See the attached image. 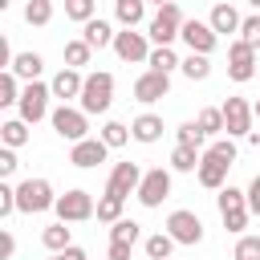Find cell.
Returning a JSON list of instances; mask_svg holds the SVG:
<instances>
[{
  "instance_id": "8fae6325",
  "label": "cell",
  "mask_w": 260,
  "mask_h": 260,
  "mask_svg": "<svg viewBox=\"0 0 260 260\" xmlns=\"http://www.w3.org/2000/svg\"><path fill=\"white\" fill-rule=\"evenodd\" d=\"M138 203L142 207H158L167 195H171V171H162V167H150L146 175H142V183H138Z\"/></svg>"
},
{
  "instance_id": "8992f818",
  "label": "cell",
  "mask_w": 260,
  "mask_h": 260,
  "mask_svg": "<svg viewBox=\"0 0 260 260\" xmlns=\"http://www.w3.org/2000/svg\"><path fill=\"white\" fill-rule=\"evenodd\" d=\"M49 118H53V130H57L65 142H81V138H89V134H85V130H89V114H85L81 106L73 110V106H65V102H61Z\"/></svg>"
},
{
  "instance_id": "d4e9b609",
  "label": "cell",
  "mask_w": 260,
  "mask_h": 260,
  "mask_svg": "<svg viewBox=\"0 0 260 260\" xmlns=\"http://www.w3.org/2000/svg\"><path fill=\"white\" fill-rule=\"evenodd\" d=\"M41 244H45L49 252H65V248H69V228H65V219L49 223V228L41 232Z\"/></svg>"
},
{
  "instance_id": "bcb514c9",
  "label": "cell",
  "mask_w": 260,
  "mask_h": 260,
  "mask_svg": "<svg viewBox=\"0 0 260 260\" xmlns=\"http://www.w3.org/2000/svg\"><path fill=\"white\" fill-rule=\"evenodd\" d=\"M12 252H16V240H12V232H0V256H4V260H12Z\"/></svg>"
},
{
  "instance_id": "f546056e",
  "label": "cell",
  "mask_w": 260,
  "mask_h": 260,
  "mask_svg": "<svg viewBox=\"0 0 260 260\" xmlns=\"http://www.w3.org/2000/svg\"><path fill=\"white\" fill-rule=\"evenodd\" d=\"M171 167H175V171H199V146H183V142H179V146L171 150Z\"/></svg>"
},
{
  "instance_id": "d6986e66",
  "label": "cell",
  "mask_w": 260,
  "mask_h": 260,
  "mask_svg": "<svg viewBox=\"0 0 260 260\" xmlns=\"http://www.w3.org/2000/svg\"><path fill=\"white\" fill-rule=\"evenodd\" d=\"M130 130H134V138H138V142H146V146H150V142H158V138H162V118H158V114H138V118L130 122Z\"/></svg>"
},
{
  "instance_id": "7a4b0ae2",
  "label": "cell",
  "mask_w": 260,
  "mask_h": 260,
  "mask_svg": "<svg viewBox=\"0 0 260 260\" xmlns=\"http://www.w3.org/2000/svg\"><path fill=\"white\" fill-rule=\"evenodd\" d=\"M77 102H81L85 114H106L110 102H114V73H89Z\"/></svg>"
},
{
  "instance_id": "ac0fdd59",
  "label": "cell",
  "mask_w": 260,
  "mask_h": 260,
  "mask_svg": "<svg viewBox=\"0 0 260 260\" xmlns=\"http://www.w3.org/2000/svg\"><path fill=\"white\" fill-rule=\"evenodd\" d=\"M114 37H118V32H114V28H110L102 16H93V20H85V24H81V41H89L93 49H106V45H114Z\"/></svg>"
},
{
  "instance_id": "52a82bcc",
  "label": "cell",
  "mask_w": 260,
  "mask_h": 260,
  "mask_svg": "<svg viewBox=\"0 0 260 260\" xmlns=\"http://www.w3.org/2000/svg\"><path fill=\"white\" fill-rule=\"evenodd\" d=\"M179 28H183V12H179V4L171 0V4H162V8L154 12V20L146 24V37H150L154 45H171V41L179 37Z\"/></svg>"
},
{
  "instance_id": "d590c367",
  "label": "cell",
  "mask_w": 260,
  "mask_h": 260,
  "mask_svg": "<svg viewBox=\"0 0 260 260\" xmlns=\"http://www.w3.org/2000/svg\"><path fill=\"white\" fill-rule=\"evenodd\" d=\"M20 102V89H16V73L4 69L0 73V106H16Z\"/></svg>"
},
{
  "instance_id": "ffe728a7",
  "label": "cell",
  "mask_w": 260,
  "mask_h": 260,
  "mask_svg": "<svg viewBox=\"0 0 260 260\" xmlns=\"http://www.w3.org/2000/svg\"><path fill=\"white\" fill-rule=\"evenodd\" d=\"M207 24H211L215 32H240V24H244V20H240V12H236L232 4H215Z\"/></svg>"
},
{
  "instance_id": "7bdbcfd3",
  "label": "cell",
  "mask_w": 260,
  "mask_h": 260,
  "mask_svg": "<svg viewBox=\"0 0 260 260\" xmlns=\"http://www.w3.org/2000/svg\"><path fill=\"white\" fill-rule=\"evenodd\" d=\"M16 167H20V162H16V150H12V146H4V150H0V179L16 175Z\"/></svg>"
},
{
  "instance_id": "cb8c5ba5",
  "label": "cell",
  "mask_w": 260,
  "mask_h": 260,
  "mask_svg": "<svg viewBox=\"0 0 260 260\" xmlns=\"http://www.w3.org/2000/svg\"><path fill=\"white\" fill-rule=\"evenodd\" d=\"M0 142L12 146V150L24 146V142H28V122H24V118H8V122L0 126Z\"/></svg>"
},
{
  "instance_id": "4316f807",
  "label": "cell",
  "mask_w": 260,
  "mask_h": 260,
  "mask_svg": "<svg viewBox=\"0 0 260 260\" xmlns=\"http://www.w3.org/2000/svg\"><path fill=\"white\" fill-rule=\"evenodd\" d=\"M146 65H150V69H158V73H171V69H175V65H183V61L175 57V49H171V45H154V49H150V57H146Z\"/></svg>"
},
{
  "instance_id": "d6a6232c",
  "label": "cell",
  "mask_w": 260,
  "mask_h": 260,
  "mask_svg": "<svg viewBox=\"0 0 260 260\" xmlns=\"http://www.w3.org/2000/svg\"><path fill=\"white\" fill-rule=\"evenodd\" d=\"M110 240L138 244V240H142V223H134V219H114V228H110Z\"/></svg>"
},
{
  "instance_id": "5bb4252c",
  "label": "cell",
  "mask_w": 260,
  "mask_h": 260,
  "mask_svg": "<svg viewBox=\"0 0 260 260\" xmlns=\"http://www.w3.org/2000/svg\"><path fill=\"white\" fill-rule=\"evenodd\" d=\"M167 89H171V73H158V69H146V73L134 81V98H138L142 106L167 98Z\"/></svg>"
},
{
  "instance_id": "c3c4849f",
  "label": "cell",
  "mask_w": 260,
  "mask_h": 260,
  "mask_svg": "<svg viewBox=\"0 0 260 260\" xmlns=\"http://www.w3.org/2000/svg\"><path fill=\"white\" fill-rule=\"evenodd\" d=\"M146 4H158V8H162V4H171V0H146Z\"/></svg>"
},
{
  "instance_id": "60d3db41",
  "label": "cell",
  "mask_w": 260,
  "mask_h": 260,
  "mask_svg": "<svg viewBox=\"0 0 260 260\" xmlns=\"http://www.w3.org/2000/svg\"><path fill=\"white\" fill-rule=\"evenodd\" d=\"M240 32H244L240 41H248L252 49H260V16H248V20L240 24Z\"/></svg>"
},
{
  "instance_id": "ab89813d",
  "label": "cell",
  "mask_w": 260,
  "mask_h": 260,
  "mask_svg": "<svg viewBox=\"0 0 260 260\" xmlns=\"http://www.w3.org/2000/svg\"><path fill=\"white\" fill-rule=\"evenodd\" d=\"M12 211H16V187L0 183V219H8Z\"/></svg>"
},
{
  "instance_id": "277c9868",
  "label": "cell",
  "mask_w": 260,
  "mask_h": 260,
  "mask_svg": "<svg viewBox=\"0 0 260 260\" xmlns=\"http://www.w3.org/2000/svg\"><path fill=\"white\" fill-rule=\"evenodd\" d=\"M53 211H57V219H65V223H85V219H93V215H98V207H93L89 191H81V187H73V191H65V195H57Z\"/></svg>"
},
{
  "instance_id": "603a6c76",
  "label": "cell",
  "mask_w": 260,
  "mask_h": 260,
  "mask_svg": "<svg viewBox=\"0 0 260 260\" xmlns=\"http://www.w3.org/2000/svg\"><path fill=\"white\" fill-rule=\"evenodd\" d=\"M41 69H45L41 53H16V61H12V73H16V77H24V81H37V77H41Z\"/></svg>"
},
{
  "instance_id": "30bf717a",
  "label": "cell",
  "mask_w": 260,
  "mask_h": 260,
  "mask_svg": "<svg viewBox=\"0 0 260 260\" xmlns=\"http://www.w3.org/2000/svg\"><path fill=\"white\" fill-rule=\"evenodd\" d=\"M256 69H260L256 49H252L248 41H236V45L228 49V77L244 85V81H252V77H256Z\"/></svg>"
},
{
  "instance_id": "f907efd6",
  "label": "cell",
  "mask_w": 260,
  "mask_h": 260,
  "mask_svg": "<svg viewBox=\"0 0 260 260\" xmlns=\"http://www.w3.org/2000/svg\"><path fill=\"white\" fill-rule=\"evenodd\" d=\"M236 260H256V256H236Z\"/></svg>"
},
{
  "instance_id": "f6af8a7d",
  "label": "cell",
  "mask_w": 260,
  "mask_h": 260,
  "mask_svg": "<svg viewBox=\"0 0 260 260\" xmlns=\"http://www.w3.org/2000/svg\"><path fill=\"white\" fill-rule=\"evenodd\" d=\"M248 207H252V215H260V175L248 183Z\"/></svg>"
},
{
  "instance_id": "44dd1931",
  "label": "cell",
  "mask_w": 260,
  "mask_h": 260,
  "mask_svg": "<svg viewBox=\"0 0 260 260\" xmlns=\"http://www.w3.org/2000/svg\"><path fill=\"white\" fill-rule=\"evenodd\" d=\"M195 175H199V183H203V187H211V191H219V187H223V179H228V167L203 154V158H199V171H195Z\"/></svg>"
},
{
  "instance_id": "836d02e7",
  "label": "cell",
  "mask_w": 260,
  "mask_h": 260,
  "mask_svg": "<svg viewBox=\"0 0 260 260\" xmlns=\"http://www.w3.org/2000/svg\"><path fill=\"white\" fill-rule=\"evenodd\" d=\"M24 20L37 24V28L49 24V20H53V4H49V0H28V4H24Z\"/></svg>"
},
{
  "instance_id": "3957f363",
  "label": "cell",
  "mask_w": 260,
  "mask_h": 260,
  "mask_svg": "<svg viewBox=\"0 0 260 260\" xmlns=\"http://www.w3.org/2000/svg\"><path fill=\"white\" fill-rule=\"evenodd\" d=\"M53 203H57V195H53L49 179H24V183L16 187V211H24V215L49 211Z\"/></svg>"
},
{
  "instance_id": "4dcf8cb0",
  "label": "cell",
  "mask_w": 260,
  "mask_h": 260,
  "mask_svg": "<svg viewBox=\"0 0 260 260\" xmlns=\"http://www.w3.org/2000/svg\"><path fill=\"white\" fill-rule=\"evenodd\" d=\"M203 154H207V158H215V162H223V167H232V162H236V142H232V138H215Z\"/></svg>"
},
{
  "instance_id": "5b68a950",
  "label": "cell",
  "mask_w": 260,
  "mask_h": 260,
  "mask_svg": "<svg viewBox=\"0 0 260 260\" xmlns=\"http://www.w3.org/2000/svg\"><path fill=\"white\" fill-rule=\"evenodd\" d=\"M49 98H53V85H45V81H28V85L20 89V102H16L20 118H24L28 126H37V122L49 114Z\"/></svg>"
},
{
  "instance_id": "6da1fadb",
  "label": "cell",
  "mask_w": 260,
  "mask_h": 260,
  "mask_svg": "<svg viewBox=\"0 0 260 260\" xmlns=\"http://www.w3.org/2000/svg\"><path fill=\"white\" fill-rule=\"evenodd\" d=\"M248 215H252V207H248V191L219 187V219H223V228H228V232H236V236H244Z\"/></svg>"
},
{
  "instance_id": "1f68e13d",
  "label": "cell",
  "mask_w": 260,
  "mask_h": 260,
  "mask_svg": "<svg viewBox=\"0 0 260 260\" xmlns=\"http://www.w3.org/2000/svg\"><path fill=\"white\" fill-rule=\"evenodd\" d=\"M122 203H126V199H118V195H110V191H106V195L98 199V219H102V223L122 219Z\"/></svg>"
},
{
  "instance_id": "9c48e42d",
  "label": "cell",
  "mask_w": 260,
  "mask_h": 260,
  "mask_svg": "<svg viewBox=\"0 0 260 260\" xmlns=\"http://www.w3.org/2000/svg\"><path fill=\"white\" fill-rule=\"evenodd\" d=\"M167 232L175 236V244H187V248H195V244L203 240V219H199L195 211L179 207V211H171V215H167Z\"/></svg>"
},
{
  "instance_id": "4fadbf2b",
  "label": "cell",
  "mask_w": 260,
  "mask_h": 260,
  "mask_svg": "<svg viewBox=\"0 0 260 260\" xmlns=\"http://www.w3.org/2000/svg\"><path fill=\"white\" fill-rule=\"evenodd\" d=\"M142 167L138 162H118L114 171H110V183H106V191L110 195H118V199H126L130 191H138V183H142Z\"/></svg>"
},
{
  "instance_id": "f35d334b",
  "label": "cell",
  "mask_w": 260,
  "mask_h": 260,
  "mask_svg": "<svg viewBox=\"0 0 260 260\" xmlns=\"http://www.w3.org/2000/svg\"><path fill=\"white\" fill-rule=\"evenodd\" d=\"M195 122H199V126H203L207 134H219V130H223V110H215V106H207V110H203V114H199Z\"/></svg>"
},
{
  "instance_id": "e575fe53",
  "label": "cell",
  "mask_w": 260,
  "mask_h": 260,
  "mask_svg": "<svg viewBox=\"0 0 260 260\" xmlns=\"http://www.w3.org/2000/svg\"><path fill=\"white\" fill-rule=\"evenodd\" d=\"M93 8H98V0H65V16L77 20V24L93 20Z\"/></svg>"
},
{
  "instance_id": "9a60e30c",
  "label": "cell",
  "mask_w": 260,
  "mask_h": 260,
  "mask_svg": "<svg viewBox=\"0 0 260 260\" xmlns=\"http://www.w3.org/2000/svg\"><path fill=\"white\" fill-rule=\"evenodd\" d=\"M114 53L122 61H146L150 57V45H146V32H134V28H122L114 37Z\"/></svg>"
},
{
  "instance_id": "ee69618b",
  "label": "cell",
  "mask_w": 260,
  "mask_h": 260,
  "mask_svg": "<svg viewBox=\"0 0 260 260\" xmlns=\"http://www.w3.org/2000/svg\"><path fill=\"white\" fill-rule=\"evenodd\" d=\"M130 248L134 244H126V240H110V256L106 260H130Z\"/></svg>"
},
{
  "instance_id": "b9f144b4",
  "label": "cell",
  "mask_w": 260,
  "mask_h": 260,
  "mask_svg": "<svg viewBox=\"0 0 260 260\" xmlns=\"http://www.w3.org/2000/svg\"><path fill=\"white\" fill-rule=\"evenodd\" d=\"M236 256H256L260 260V236H240L236 240Z\"/></svg>"
},
{
  "instance_id": "484cf974",
  "label": "cell",
  "mask_w": 260,
  "mask_h": 260,
  "mask_svg": "<svg viewBox=\"0 0 260 260\" xmlns=\"http://www.w3.org/2000/svg\"><path fill=\"white\" fill-rule=\"evenodd\" d=\"M171 252H175V236H171V232L146 236V256H150V260H171Z\"/></svg>"
},
{
  "instance_id": "ba28073f",
  "label": "cell",
  "mask_w": 260,
  "mask_h": 260,
  "mask_svg": "<svg viewBox=\"0 0 260 260\" xmlns=\"http://www.w3.org/2000/svg\"><path fill=\"white\" fill-rule=\"evenodd\" d=\"M223 130H228V138H244V134H252V102L248 98H228L223 106Z\"/></svg>"
},
{
  "instance_id": "e0dca14e",
  "label": "cell",
  "mask_w": 260,
  "mask_h": 260,
  "mask_svg": "<svg viewBox=\"0 0 260 260\" xmlns=\"http://www.w3.org/2000/svg\"><path fill=\"white\" fill-rule=\"evenodd\" d=\"M49 85H53V98L69 102V98H81V85H85V77H81L77 69H69V65H65V69H61V73H57Z\"/></svg>"
},
{
  "instance_id": "816d5d0a",
  "label": "cell",
  "mask_w": 260,
  "mask_h": 260,
  "mask_svg": "<svg viewBox=\"0 0 260 260\" xmlns=\"http://www.w3.org/2000/svg\"><path fill=\"white\" fill-rule=\"evenodd\" d=\"M248 4H252V8H260V0H248Z\"/></svg>"
},
{
  "instance_id": "7402d4cb",
  "label": "cell",
  "mask_w": 260,
  "mask_h": 260,
  "mask_svg": "<svg viewBox=\"0 0 260 260\" xmlns=\"http://www.w3.org/2000/svg\"><path fill=\"white\" fill-rule=\"evenodd\" d=\"M114 12H118V20H122V28H134V24H142V16H146V0H114Z\"/></svg>"
},
{
  "instance_id": "7c38bea8",
  "label": "cell",
  "mask_w": 260,
  "mask_h": 260,
  "mask_svg": "<svg viewBox=\"0 0 260 260\" xmlns=\"http://www.w3.org/2000/svg\"><path fill=\"white\" fill-rule=\"evenodd\" d=\"M179 37L187 41V49H191V53H211V49L219 45V32H215L211 24H203V20H183Z\"/></svg>"
},
{
  "instance_id": "f5cc1de1",
  "label": "cell",
  "mask_w": 260,
  "mask_h": 260,
  "mask_svg": "<svg viewBox=\"0 0 260 260\" xmlns=\"http://www.w3.org/2000/svg\"><path fill=\"white\" fill-rule=\"evenodd\" d=\"M53 260H65V256H61V252H53Z\"/></svg>"
},
{
  "instance_id": "f1b7e54d",
  "label": "cell",
  "mask_w": 260,
  "mask_h": 260,
  "mask_svg": "<svg viewBox=\"0 0 260 260\" xmlns=\"http://www.w3.org/2000/svg\"><path fill=\"white\" fill-rule=\"evenodd\" d=\"M179 69H183V73H187L191 81H203V77L211 73V61H207V53H187Z\"/></svg>"
},
{
  "instance_id": "74e56055",
  "label": "cell",
  "mask_w": 260,
  "mask_h": 260,
  "mask_svg": "<svg viewBox=\"0 0 260 260\" xmlns=\"http://www.w3.org/2000/svg\"><path fill=\"white\" fill-rule=\"evenodd\" d=\"M179 142H183V146H203V142H207V130H203L199 122H183V126H179Z\"/></svg>"
},
{
  "instance_id": "8d00e7d4",
  "label": "cell",
  "mask_w": 260,
  "mask_h": 260,
  "mask_svg": "<svg viewBox=\"0 0 260 260\" xmlns=\"http://www.w3.org/2000/svg\"><path fill=\"white\" fill-rule=\"evenodd\" d=\"M130 134H134V130H130V126H122V122H106V126H102V142H106L110 150H114V146H122Z\"/></svg>"
},
{
  "instance_id": "2e32d148",
  "label": "cell",
  "mask_w": 260,
  "mask_h": 260,
  "mask_svg": "<svg viewBox=\"0 0 260 260\" xmlns=\"http://www.w3.org/2000/svg\"><path fill=\"white\" fill-rule=\"evenodd\" d=\"M106 154H110V146H106L102 138H81V142H73L69 162H73V167H81V171H89V167L106 162Z\"/></svg>"
},
{
  "instance_id": "7dc6e473",
  "label": "cell",
  "mask_w": 260,
  "mask_h": 260,
  "mask_svg": "<svg viewBox=\"0 0 260 260\" xmlns=\"http://www.w3.org/2000/svg\"><path fill=\"white\" fill-rule=\"evenodd\" d=\"M61 256H65V260H89V256H85V248H77V244H69Z\"/></svg>"
},
{
  "instance_id": "83f0119b",
  "label": "cell",
  "mask_w": 260,
  "mask_h": 260,
  "mask_svg": "<svg viewBox=\"0 0 260 260\" xmlns=\"http://www.w3.org/2000/svg\"><path fill=\"white\" fill-rule=\"evenodd\" d=\"M89 57H93V45H89V41H65V65H69V69L89 65Z\"/></svg>"
},
{
  "instance_id": "681fc988",
  "label": "cell",
  "mask_w": 260,
  "mask_h": 260,
  "mask_svg": "<svg viewBox=\"0 0 260 260\" xmlns=\"http://www.w3.org/2000/svg\"><path fill=\"white\" fill-rule=\"evenodd\" d=\"M252 114H256V118H260V102H252Z\"/></svg>"
}]
</instances>
